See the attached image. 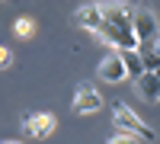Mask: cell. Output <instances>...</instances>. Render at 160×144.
Here are the masks:
<instances>
[{
  "mask_svg": "<svg viewBox=\"0 0 160 144\" xmlns=\"http://www.w3.org/2000/svg\"><path fill=\"white\" fill-rule=\"evenodd\" d=\"M112 122H115L118 132L135 135V138H141V141H154V138H157V132H154L148 122H141L138 115L125 106V102H115V106H112Z\"/></svg>",
  "mask_w": 160,
  "mask_h": 144,
  "instance_id": "1",
  "label": "cell"
},
{
  "mask_svg": "<svg viewBox=\"0 0 160 144\" xmlns=\"http://www.w3.org/2000/svg\"><path fill=\"white\" fill-rule=\"evenodd\" d=\"M131 29H135V35H138L141 45L157 42V38H160V22L154 16V10H148V7L135 10V16H131Z\"/></svg>",
  "mask_w": 160,
  "mask_h": 144,
  "instance_id": "2",
  "label": "cell"
},
{
  "mask_svg": "<svg viewBox=\"0 0 160 144\" xmlns=\"http://www.w3.org/2000/svg\"><path fill=\"white\" fill-rule=\"evenodd\" d=\"M22 132L29 138H48L51 132H55V115L51 112H26L22 115Z\"/></svg>",
  "mask_w": 160,
  "mask_h": 144,
  "instance_id": "3",
  "label": "cell"
},
{
  "mask_svg": "<svg viewBox=\"0 0 160 144\" xmlns=\"http://www.w3.org/2000/svg\"><path fill=\"white\" fill-rule=\"evenodd\" d=\"M102 109V99L99 93L93 90L90 83H77V93H74V112L77 115H93Z\"/></svg>",
  "mask_w": 160,
  "mask_h": 144,
  "instance_id": "4",
  "label": "cell"
},
{
  "mask_svg": "<svg viewBox=\"0 0 160 144\" xmlns=\"http://www.w3.org/2000/svg\"><path fill=\"white\" fill-rule=\"evenodd\" d=\"M99 10H102V22H109L112 29H131V16H135L131 7H125V3H99Z\"/></svg>",
  "mask_w": 160,
  "mask_h": 144,
  "instance_id": "5",
  "label": "cell"
},
{
  "mask_svg": "<svg viewBox=\"0 0 160 144\" xmlns=\"http://www.w3.org/2000/svg\"><path fill=\"white\" fill-rule=\"evenodd\" d=\"M99 80L106 83H118V80H128V71H125V61L118 51H112V55H106L99 61Z\"/></svg>",
  "mask_w": 160,
  "mask_h": 144,
  "instance_id": "6",
  "label": "cell"
},
{
  "mask_svg": "<svg viewBox=\"0 0 160 144\" xmlns=\"http://www.w3.org/2000/svg\"><path fill=\"white\" fill-rule=\"evenodd\" d=\"M74 22L83 26V29H90V32H96L99 26H102V10H99V3H83V7L74 13Z\"/></svg>",
  "mask_w": 160,
  "mask_h": 144,
  "instance_id": "7",
  "label": "cell"
},
{
  "mask_svg": "<svg viewBox=\"0 0 160 144\" xmlns=\"http://www.w3.org/2000/svg\"><path fill=\"white\" fill-rule=\"evenodd\" d=\"M135 93L141 99H151V102H160V80L157 74H141L135 80Z\"/></svg>",
  "mask_w": 160,
  "mask_h": 144,
  "instance_id": "8",
  "label": "cell"
},
{
  "mask_svg": "<svg viewBox=\"0 0 160 144\" xmlns=\"http://www.w3.org/2000/svg\"><path fill=\"white\" fill-rule=\"evenodd\" d=\"M118 55H122V61H125L128 77H131V80H138V77L144 74V61H141V55H138V51H118Z\"/></svg>",
  "mask_w": 160,
  "mask_h": 144,
  "instance_id": "9",
  "label": "cell"
},
{
  "mask_svg": "<svg viewBox=\"0 0 160 144\" xmlns=\"http://www.w3.org/2000/svg\"><path fill=\"white\" fill-rule=\"evenodd\" d=\"M13 29H16V35H19V38H32L35 22H32L29 16H22V19H16V26H13Z\"/></svg>",
  "mask_w": 160,
  "mask_h": 144,
  "instance_id": "10",
  "label": "cell"
},
{
  "mask_svg": "<svg viewBox=\"0 0 160 144\" xmlns=\"http://www.w3.org/2000/svg\"><path fill=\"white\" fill-rule=\"evenodd\" d=\"M109 144H141V138H135V135H125V132H115V135L109 138Z\"/></svg>",
  "mask_w": 160,
  "mask_h": 144,
  "instance_id": "11",
  "label": "cell"
},
{
  "mask_svg": "<svg viewBox=\"0 0 160 144\" xmlns=\"http://www.w3.org/2000/svg\"><path fill=\"white\" fill-rule=\"evenodd\" d=\"M10 64H13V51L7 45H0V67H10Z\"/></svg>",
  "mask_w": 160,
  "mask_h": 144,
  "instance_id": "12",
  "label": "cell"
},
{
  "mask_svg": "<svg viewBox=\"0 0 160 144\" xmlns=\"http://www.w3.org/2000/svg\"><path fill=\"white\" fill-rule=\"evenodd\" d=\"M154 55L160 58V38H157V42H154Z\"/></svg>",
  "mask_w": 160,
  "mask_h": 144,
  "instance_id": "13",
  "label": "cell"
},
{
  "mask_svg": "<svg viewBox=\"0 0 160 144\" xmlns=\"http://www.w3.org/2000/svg\"><path fill=\"white\" fill-rule=\"evenodd\" d=\"M0 144H22V141H0Z\"/></svg>",
  "mask_w": 160,
  "mask_h": 144,
  "instance_id": "14",
  "label": "cell"
},
{
  "mask_svg": "<svg viewBox=\"0 0 160 144\" xmlns=\"http://www.w3.org/2000/svg\"><path fill=\"white\" fill-rule=\"evenodd\" d=\"M157 80H160V71H157Z\"/></svg>",
  "mask_w": 160,
  "mask_h": 144,
  "instance_id": "15",
  "label": "cell"
}]
</instances>
